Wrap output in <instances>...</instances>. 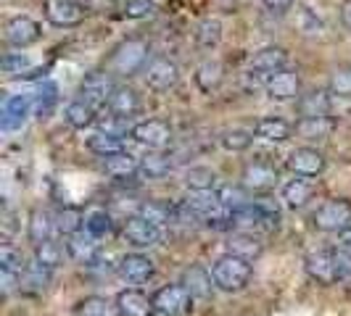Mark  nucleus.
Returning a JSON list of instances; mask_svg holds the SVG:
<instances>
[{"mask_svg": "<svg viewBox=\"0 0 351 316\" xmlns=\"http://www.w3.org/2000/svg\"><path fill=\"white\" fill-rule=\"evenodd\" d=\"M74 316H119L117 303H111L104 295H88L74 306Z\"/></svg>", "mask_w": 351, "mask_h": 316, "instance_id": "nucleus-35", "label": "nucleus"}, {"mask_svg": "<svg viewBox=\"0 0 351 316\" xmlns=\"http://www.w3.org/2000/svg\"><path fill=\"white\" fill-rule=\"evenodd\" d=\"M338 248H349L351 250V224L338 235Z\"/></svg>", "mask_w": 351, "mask_h": 316, "instance_id": "nucleus-51", "label": "nucleus"}, {"mask_svg": "<svg viewBox=\"0 0 351 316\" xmlns=\"http://www.w3.org/2000/svg\"><path fill=\"white\" fill-rule=\"evenodd\" d=\"M312 224L319 232L341 235L351 224V200L349 198H330V200H325L312 213Z\"/></svg>", "mask_w": 351, "mask_h": 316, "instance_id": "nucleus-3", "label": "nucleus"}, {"mask_svg": "<svg viewBox=\"0 0 351 316\" xmlns=\"http://www.w3.org/2000/svg\"><path fill=\"white\" fill-rule=\"evenodd\" d=\"M43 14H45V18L51 21L53 27L74 29V27H80L85 21L88 8L80 0H43Z\"/></svg>", "mask_w": 351, "mask_h": 316, "instance_id": "nucleus-5", "label": "nucleus"}, {"mask_svg": "<svg viewBox=\"0 0 351 316\" xmlns=\"http://www.w3.org/2000/svg\"><path fill=\"white\" fill-rule=\"evenodd\" d=\"M58 103V88L53 82H43L35 90V98H32V108H35L37 119H48L53 114V108Z\"/></svg>", "mask_w": 351, "mask_h": 316, "instance_id": "nucleus-38", "label": "nucleus"}, {"mask_svg": "<svg viewBox=\"0 0 351 316\" xmlns=\"http://www.w3.org/2000/svg\"><path fill=\"white\" fill-rule=\"evenodd\" d=\"M182 182H185V187L191 193H209V190H214V185H217V172L211 166H191L185 172Z\"/></svg>", "mask_w": 351, "mask_h": 316, "instance_id": "nucleus-34", "label": "nucleus"}, {"mask_svg": "<svg viewBox=\"0 0 351 316\" xmlns=\"http://www.w3.org/2000/svg\"><path fill=\"white\" fill-rule=\"evenodd\" d=\"M333 256L338 263V272H341V280H351V250L349 248H335Z\"/></svg>", "mask_w": 351, "mask_h": 316, "instance_id": "nucleus-48", "label": "nucleus"}, {"mask_svg": "<svg viewBox=\"0 0 351 316\" xmlns=\"http://www.w3.org/2000/svg\"><path fill=\"white\" fill-rule=\"evenodd\" d=\"M114 90H117V82H114L111 71H90L80 82V98L88 101L93 108H98V105H108V98L114 95Z\"/></svg>", "mask_w": 351, "mask_h": 316, "instance_id": "nucleus-8", "label": "nucleus"}, {"mask_svg": "<svg viewBox=\"0 0 351 316\" xmlns=\"http://www.w3.org/2000/svg\"><path fill=\"white\" fill-rule=\"evenodd\" d=\"M195 42H198V48H204V51H214V48L222 42V21L217 16L201 18L198 27H195Z\"/></svg>", "mask_w": 351, "mask_h": 316, "instance_id": "nucleus-32", "label": "nucleus"}, {"mask_svg": "<svg viewBox=\"0 0 351 316\" xmlns=\"http://www.w3.org/2000/svg\"><path fill=\"white\" fill-rule=\"evenodd\" d=\"M278 166L264 161V158H254L243 166V174H241V185L246 187L248 193H267L278 185Z\"/></svg>", "mask_w": 351, "mask_h": 316, "instance_id": "nucleus-9", "label": "nucleus"}, {"mask_svg": "<svg viewBox=\"0 0 351 316\" xmlns=\"http://www.w3.org/2000/svg\"><path fill=\"white\" fill-rule=\"evenodd\" d=\"M333 116H299V122L293 124V132L304 140H325L333 132Z\"/></svg>", "mask_w": 351, "mask_h": 316, "instance_id": "nucleus-26", "label": "nucleus"}, {"mask_svg": "<svg viewBox=\"0 0 351 316\" xmlns=\"http://www.w3.org/2000/svg\"><path fill=\"white\" fill-rule=\"evenodd\" d=\"M66 253H69L71 261L82 263V266H93V263L98 261V256H101V243H98V237L90 235L88 229H82V232H77V235L69 237Z\"/></svg>", "mask_w": 351, "mask_h": 316, "instance_id": "nucleus-17", "label": "nucleus"}, {"mask_svg": "<svg viewBox=\"0 0 351 316\" xmlns=\"http://www.w3.org/2000/svg\"><path fill=\"white\" fill-rule=\"evenodd\" d=\"M248 64H251V71L272 77L278 71L288 69V51L280 48V45H264V48H259V51L251 55Z\"/></svg>", "mask_w": 351, "mask_h": 316, "instance_id": "nucleus-16", "label": "nucleus"}, {"mask_svg": "<svg viewBox=\"0 0 351 316\" xmlns=\"http://www.w3.org/2000/svg\"><path fill=\"white\" fill-rule=\"evenodd\" d=\"M53 232H58V229H56V216H53L51 211L35 209L32 213H29L27 237H29L32 246H43V243L53 240Z\"/></svg>", "mask_w": 351, "mask_h": 316, "instance_id": "nucleus-23", "label": "nucleus"}, {"mask_svg": "<svg viewBox=\"0 0 351 316\" xmlns=\"http://www.w3.org/2000/svg\"><path fill=\"white\" fill-rule=\"evenodd\" d=\"M304 269L309 274V280L322 285V287H330L341 280V272H338V263H335L333 250H315L304 259Z\"/></svg>", "mask_w": 351, "mask_h": 316, "instance_id": "nucleus-12", "label": "nucleus"}, {"mask_svg": "<svg viewBox=\"0 0 351 316\" xmlns=\"http://www.w3.org/2000/svg\"><path fill=\"white\" fill-rule=\"evenodd\" d=\"M130 137L148 150H164L172 142V124L164 119H143L130 129Z\"/></svg>", "mask_w": 351, "mask_h": 316, "instance_id": "nucleus-7", "label": "nucleus"}, {"mask_svg": "<svg viewBox=\"0 0 351 316\" xmlns=\"http://www.w3.org/2000/svg\"><path fill=\"white\" fill-rule=\"evenodd\" d=\"M24 269H27V263H24L21 250H16L11 243H5V246L0 248V272H8V274L21 277V272H24Z\"/></svg>", "mask_w": 351, "mask_h": 316, "instance_id": "nucleus-46", "label": "nucleus"}, {"mask_svg": "<svg viewBox=\"0 0 351 316\" xmlns=\"http://www.w3.org/2000/svg\"><path fill=\"white\" fill-rule=\"evenodd\" d=\"M262 3L269 14H285V11H291V8H293V3H296V0H262Z\"/></svg>", "mask_w": 351, "mask_h": 316, "instance_id": "nucleus-49", "label": "nucleus"}, {"mask_svg": "<svg viewBox=\"0 0 351 316\" xmlns=\"http://www.w3.org/2000/svg\"><path fill=\"white\" fill-rule=\"evenodd\" d=\"M35 261L40 266H45V269L56 272L61 266V261H64V248L58 246V243H53V240L43 243V246H35Z\"/></svg>", "mask_w": 351, "mask_h": 316, "instance_id": "nucleus-43", "label": "nucleus"}, {"mask_svg": "<svg viewBox=\"0 0 351 316\" xmlns=\"http://www.w3.org/2000/svg\"><path fill=\"white\" fill-rule=\"evenodd\" d=\"M288 166L296 176H319L328 169V158L322 150H317L312 145H299L291 156H288Z\"/></svg>", "mask_w": 351, "mask_h": 316, "instance_id": "nucleus-14", "label": "nucleus"}, {"mask_svg": "<svg viewBox=\"0 0 351 316\" xmlns=\"http://www.w3.org/2000/svg\"><path fill=\"white\" fill-rule=\"evenodd\" d=\"M88 150L101 158H108L117 156V153H124V142L114 132H93L88 137Z\"/></svg>", "mask_w": 351, "mask_h": 316, "instance_id": "nucleus-30", "label": "nucleus"}, {"mask_svg": "<svg viewBox=\"0 0 351 316\" xmlns=\"http://www.w3.org/2000/svg\"><path fill=\"white\" fill-rule=\"evenodd\" d=\"M124 16L132 21H148L158 16V3L154 0H127L124 3Z\"/></svg>", "mask_w": 351, "mask_h": 316, "instance_id": "nucleus-44", "label": "nucleus"}, {"mask_svg": "<svg viewBox=\"0 0 351 316\" xmlns=\"http://www.w3.org/2000/svg\"><path fill=\"white\" fill-rule=\"evenodd\" d=\"M222 82H225V69L219 61H204L195 69V85L201 92H214V90H219Z\"/></svg>", "mask_w": 351, "mask_h": 316, "instance_id": "nucleus-33", "label": "nucleus"}, {"mask_svg": "<svg viewBox=\"0 0 351 316\" xmlns=\"http://www.w3.org/2000/svg\"><path fill=\"white\" fill-rule=\"evenodd\" d=\"M64 119H66V124H69L71 129H85V127H90V124L95 122V108H93L88 101L77 98V101H71V103L66 105Z\"/></svg>", "mask_w": 351, "mask_h": 316, "instance_id": "nucleus-36", "label": "nucleus"}, {"mask_svg": "<svg viewBox=\"0 0 351 316\" xmlns=\"http://www.w3.org/2000/svg\"><path fill=\"white\" fill-rule=\"evenodd\" d=\"M264 90H267V98L269 101H278V103H285V101H299L301 98V77L296 69H282L272 77H267L264 82Z\"/></svg>", "mask_w": 351, "mask_h": 316, "instance_id": "nucleus-13", "label": "nucleus"}, {"mask_svg": "<svg viewBox=\"0 0 351 316\" xmlns=\"http://www.w3.org/2000/svg\"><path fill=\"white\" fill-rule=\"evenodd\" d=\"M254 135L267 142H285L293 135V124L285 122L282 116H262L254 122Z\"/></svg>", "mask_w": 351, "mask_h": 316, "instance_id": "nucleus-24", "label": "nucleus"}, {"mask_svg": "<svg viewBox=\"0 0 351 316\" xmlns=\"http://www.w3.org/2000/svg\"><path fill=\"white\" fill-rule=\"evenodd\" d=\"M104 172L111 179H130V176L141 174V158L132 153H117V156L104 158Z\"/></svg>", "mask_w": 351, "mask_h": 316, "instance_id": "nucleus-27", "label": "nucleus"}, {"mask_svg": "<svg viewBox=\"0 0 351 316\" xmlns=\"http://www.w3.org/2000/svg\"><path fill=\"white\" fill-rule=\"evenodd\" d=\"M169 172H172V161H169V156H164L161 150H154V153L141 158V174L145 179H164Z\"/></svg>", "mask_w": 351, "mask_h": 316, "instance_id": "nucleus-39", "label": "nucleus"}, {"mask_svg": "<svg viewBox=\"0 0 351 316\" xmlns=\"http://www.w3.org/2000/svg\"><path fill=\"white\" fill-rule=\"evenodd\" d=\"M143 79H145V88L154 92H169L180 82V66L167 55H154L143 69Z\"/></svg>", "mask_w": 351, "mask_h": 316, "instance_id": "nucleus-4", "label": "nucleus"}, {"mask_svg": "<svg viewBox=\"0 0 351 316\" xmlns=\"http://www.w3.org/2000/svg\"><path fill=\"white\" fill-rule=\"evenodd\" d=\"M211 277H214V285L225 293H241L246 290L251 277H254V266L238 256H219L217 261L211 263Z\"/></svg>", "mask_w": 351, "mask_h": 316, "instance_id": "nucleus-2", "label": "nucleus"}, {"mask_svg": "<svg viewBox=\"0 0 351 316\" xmlns=\"http://www.w3.org/2000/svg\"><path fill=\"white\" fill-rule=\"evenodd\" d=\"M330 95L338 101H351V66H338L330 74V82H328Z\"/></svg>", "mask_w": 351, "mask_h": 316, "instance_id": "nucleus-42", "label": "nucleus"}, {"mask_svg": "<svg viewBox=\"0 0 351 316\" xmlns=\"http://www.w3.org/2000/svg\"><path fill=\"white\" fill-rule=\"evenodd\" d=\"M117 311L119 316H154L156 308H154V298H148L143 290L138 287H127L117 295Z\"/></svg>", "mask_w": 351, "mask_h": 316, "instance_id": "nucleus-20", "label": "nucleus"}, {"mask_svg": "<svg viewBox=\"0 0 351 316\" xmlns=\"http://www.w3.org/2000/svg\"><path fill=\"white\" fill-rule=\"evenodd\" d=\"M312 195H315V187L304 176H296V179H291V182L282 185V200L291 209H304L312 200Z\"/></svg>", "mask_w": 351, "mask_h": 316, "instance_id": "nucleus-29", "label": "nucleus"}, {"mask_svg": "<svg viewBox=\"0 0 351 316\" xmlns=\"http://www.w3.org/2000/svg\"><path fill=\"white\" fill-rule=\"evenodd\" d=\"M85 216H88V213H82V209H77V206H64V209L56 213V229H58L61 235L71 237V235L82 232Z\"/></svg>", "mask_w": 351, "mask_h": 316, "instance_id": "nucleus-37", "label": "nucleus"}, {"mask_svg": "<svg viewBox=\"0 0 351 316\" xmlns=\"http://www.w3.org/2000/svg\"><path fill=\"white\" fill-rule=\"evenodd\" d=\"M0 69L5 77H21L32 69V61L27 53H5L3 61H0Z\"/></svg>", "mask_w": 351, "mask_h": 316, "instance_id": "nucleus-47", "label": "nucleus"}, {"mask_svg": "<svg viewBox=\"0 0 351 316\" xmlns=\"http://www.w3.org/2000/svg\"><path fill=\"white\" fill-rule=\"evenodd\" d=\"M32 111L35 108H32V101L27 95H11V98H5V103H3V119H0L3 132H16V129H21Z\"/></svg>", "mask_w": 351, "mask_h": 316, "instance_id": "nucleus-18", "label": "nucleus"}, {"mask_svg": "<svg viewBox=\"0 0 351 316\" xmlns=\"http://www.w3.org/2000/svg\"><path fill=\"white\" fill-rule=\"evenodd\" d=\"M117 274H119L127 285H143V282L154 280L156 266H154V261H151L145 253L132 250V253H124L122 259L117 261Z\"/></svg>", "mask_w": 351, "mask_h": 316, "instance_id": "nucleus-11", "label": "nucleus"}, {"mask_svg": "<svg viewBox=\"0 0 351 316\" xmlns=\"http://www.w3.org/2000/svg\"><path fill=\"white\" fill-rule=\"evenodd\" d=\"M51 269L40 266L37 261L27 263V269L19 277V290H24V293H43L51 285Z\"/></svg>", "mask_w": 351, "mask_h": 316, "instance_id": "nucleus-28", "label": "nucleus"}, {"mask_svg": "<svg viewBox=\"0 0 351 316\" xmlns=\"http://www.w3.org/2000/svg\"><path fill=\"white\" fill-rule=\"evenodd\" d=\"M191 306H193V295L177 282V285H164L161 290H156V295H154V308H156V314H164V316H182L191 311Z\"/></svg>", "mask_w": 351, "mask_h": 316, "instance_id": "nucleus-10", "label": "nucleus"}, {"mask_svg": "<svg viewBox=\"0 0 351 316\" xmlns=\"http://www.w3.org/2000/svg\"><path fill=\"white\" fill-rule=\"evenodd\" d=\"M111 227H114V224H111V213L106 209H93L88 216H85V229H88L93 237H98V240L106 237V235L111 232Z\"/></svg>", "mask_w": 351, "mask_h": 316, "instance_id": "nucleus-45", "label": "nucleus"}, {"mask_svg": "<svg viewBox=\"0 0 351 316\" xmlns=\"http://www.w3.org/2000/svg\"><path fill=\"white\" fill-rule=\"evenodd\" d=\"M40 37H43L40 24H37L32 16H24V14L11 16L5 21V27H3V40H5V45L16 48V51H24V48L40 42Z\"/></svg>", "mask_w": 351, "mask_h": 316, "instance_id": "nucleus-6", "label": "nucleus"}, {"mask_svg": "<svg viewBox=\"0 0 351 316\" xmlns=\"http://www.w3.org/2000/svg\"><path fill=\"white\" fill-rule=\"evenodd\" d=\"M217 195H219L222 206H225V209H230V211H238V209H243V206H248V203H251L248 190L243 187V185H222V187L217 190Z\"/></svg>", "mask_w": 351, "mask_h": 316, "instance_id": "nucleus-41", "label": "nucleus"}, {"mask_svg": "<svg viewBox=\"0 0 351 316\" xmlns=\"http://www.w3.org/2000/svg\"><path fill=\"white\" fill-rule=\"evenodd\" d=\"M225 248H228L230 256H238V259H243V261H248V263H254L264 253L262 240H259L254 232H246V229L232 232L228 237V243H225Z\"/></svg>", "mask_w": 351, "mask_h": 316, "instance_id": "nucleus-22", "label": "nucleus"}, {"mask_svg": "<svg viewBox=\"0 0 351 316\" xmlns=\"http://www.w3.org/2000/svg\"><path fill=\"white\" fill-rule=\"evenodd\" d=\"M180 285L198 300H206L211 298V293H214V277H211V272H206L201 263H191L185 272H182V280Z\"/></svg>", "mask_w": 351, "mask_h": 316, "instance_id": "nucleus-21", "label": "nucleus"}, {"mask_svg": "<svg viewBox=\"0 0 351 316\" xmlns=\"http://www.w3.org/2000/svg\"><path fill=\"white\" fill-rule=\"evenodd\" d=\"M138 216H143L145 222L156 224L158 229L164 227L167 222H175V203H167V200H145L138 209Z\"/></svg>", "mask_w": 351, "mask_h": 316, "instance_id": "nucleus-31", "label": "nucleus"}, {"mask_svg": "<svg viewBox=\"0 0 351 316\" xmlns=\"http://www.w3.org/2000/svg\"><path fill=\"white\" fill-rule=\"evenodd\" d=\"M219 142H222V148L230 150V153H243L251 148V142H254V132H248V129H225L222 135H219Z\"/></svg>", "mask_w": 351, "mask_h": 316, "instance_id": "nucleus-40", "label": "nucleus"}, {"mask_svg": "<svg viewBox=\"0 0 351 316\" xmlns=\"http://www.w3.org/2000/svg\"><path fill=\"white\" fill-rule=\"evenodd\" d=\"M333 103L330 90H309L296 101V108H299V116H330Z\"/></svg>", "mask_w": 351, "mask_h": 316, "instance_id": "nucleus-25", "label": "nucleus"}, {"mask_svg": "<svg viewBox=\"0 0 351 316\" xmlns=\"http://www.w3.org/2000/svg\"><path fill=\"white\" fill-rule=\"evenodd\" d=\"M122 237L127 240V246H132L135 250H145V248L158 246V240H161V229L135 213V216H130V219L124 222Z\"/></svg>", "mask_w": 351, "mask_h": 316, "instance_id": "nucleus-15", "label": "nucleus"}, {"mask_svg": "<svg viewBox=\"0 0 351 316\" xmlns=\"http://www.w3.org/2000/svg\"><path fill=\"white\" fill-rule=\"evenodd\" d=\"M141 92L135 88H130V85H117L114 90V95L108 98V111H111V116L114 119H132L138 111H141Z\"/></svg>", "mask_w": 351, "mask_h": 316, "instance_id": "nucleus-19", "label": "nucleus"}, {"mask_svg": "<svg viewBox=\"0 0 351 316\" xmlns=\"http://www.w3.org/2000/svg\"><path fill=\"white\" fill-rule=\"evenodd\" d=\"M148 42L141 40V37H127L122 40L111 55H108V61H106V66L108 71L114 74V77H124V79H130V77H135V74H143V69L148 66Z\"/></svg>", "mask_w": 351, "mask_h": 316, "instance_id": "nucleus-1", "label": "nucleus"}, {"mask_svg": "<svg viewBox=\"0 0 351 316\" xmlns=\"http://www.w3.org/2000/svg\"><path fill=\"white\" fill-rule=\"evenodd\" d=\"M338 14H341V24H343L346 29H351V0H343V3H341V11H338Z\"/></svg>", "mask_w": 351, "mask_h": 316, "instance_id": "nucleus-50", "label": "nucleus"}]
</instances>
